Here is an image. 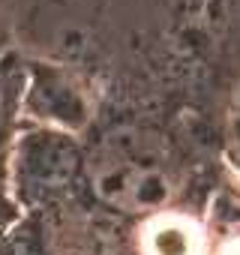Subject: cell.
Masks as SVG:
<instances>
[{"label":"cell","instance_id":"6da1fadb","mask_svg":"<svg viewBox=\"0 0 240 255\" xmlns=\"http://www.w3.org/2000/svg\"><path fill=\"white\" fill-rule=\"evenodd\" d=\"M162 237H168V243L153 240L156 243V255H189V234L177 231V228H159Z\"/></svg>","mask_w":240,"mask_h":255}]
</instances>
